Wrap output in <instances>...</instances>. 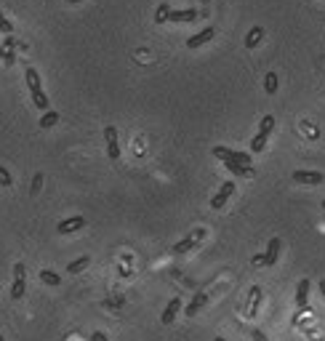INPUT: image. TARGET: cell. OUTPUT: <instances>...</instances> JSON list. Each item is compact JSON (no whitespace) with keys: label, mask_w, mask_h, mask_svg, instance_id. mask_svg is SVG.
I'll use <instances>...</instances> for the list:
<instances>
[{"label":"cell","mask_w":325,"mask_h":341,"mask_svg":"<svg viewBox=\"0 0 325 341\" xmlns=\"http://www.w3.org/2000/svg\"><path fill=\"white\" fill-rule=\"evenodd\" d=\"M64 3H69V5H77V3H83V0H64Z\"/></svg>","instance_id":"32"},{"label":"cell","mask_w":325,"mask_h":341,"mask_svg":"<svg viewBox=\"0 0 325 341\" xmlns=\"http://www.w3.org/2000/svg\"><path fill=\"white\" fill-rule=\"evenodd\" d=\"M259 131H261V134H272V131H275V115H264V118H261V123H259Z\"/></svg>","instance_id":"22"},{"label":"cell","mask_w":325,"mask_h":341,"mask_svg":"<svg viewBox=\"0 0 325 341\" xmlns=\"http://www.w3.org/2000/svg\"><path fill=\"white\" fill-rule=\"evenodd\" d=\"M0 32H3V35H11L13 32V24L3 16V11H0Z\"/></svg>","instance_id":"25"},{"label":"cell","mask_w":325,"mask_h":341,"mask_svg":"<svg viewBox=\"0 0 325 341\" xmlns=\"http://www.w3.org/2000/svg\"><path fill=\"white\" fill-rule=\"evenodd\" d=\"M216 341H224V339H221V336H219V339H216Z\"/></svg>","instance_id":"33"},{"label":"cell","mask_w":325,"mask_h":341,"mask_svg":"<svg viewBox=\"0 0 325 341\" xmlns=\"http://www.w3.org/2000/svg\"><path fill=\"white\" fill-rule=\"evenodd\" d=\"M195 19H197L195 8H173L168 21H173V24H189V21H195Z\"/></svg>","instance_id":"8"},{"label":"cell","mask_w":325,"mask_h":341,"mask_svg":"<svg viewBox=\"0 0 325 341\" xmlns=\"http://www.w3.org/2000/svg\"><path fill=\"white\" fill-rule=\"evenodd\" d=\"M213 35H216V29H213V27H205V29H200L197 35H192L189 40H187V48H200V45L211 43V40H213Z\"/></svg>","instance_id":"6"},{"label":"cell","mask_w":325,"mask_h":341,"mask_svg":"<svg viewBox=\"0 0 325 341\" xmlns=\"http://www.w3.org/2000/svg\"><path fill=\"white\" fill-rule=\"evenodd\" d=\"M253 264H259V267H264V253H259V256H253Z\"/></svg>","instance_id":"30"},{"label":"cell","mask_w":325,"mask_h":341,"mask_svg":"<svg viewBox=\"0 0 325 341\" xmlns=\"http://www.w3.org/2000/svg\"><path fill=\"white\" fill-rule=\"evenodd\" d=\"M0 341H5V339H3V336H0Z\"/></svg>","instance_id":"34"},{"label":"cell","mask_w":325,"mask_h":341,"mask_svg":"<svg viewBox=\"0 0 325 341\" xmlns=\"http://www.w3.org/2000/svg\"><path fill=\"white\" fill-rule=\"evenodd\" d=\"M307 304H309V280H299V285H296V307L307 309Z\"/></svg>","instance_id":"11"},{"label":"cell","mask_w":325,"mask_h":341,"mask_svg":"<svg viewBox=\"0 0 325 341\" xmlns=\"http://www.w3.org/2000/svg\"><path fill=\"white\" fill-rule=\"evenodd\" d=\"M27 291V267L24 264H13V285H11V299L21 301Z\"/></svg>","instance_id":"1"},{"label":"cell","mask_w":325,"mask_h":341,"mask_svg":"<svg viewBox=\"0 0 325 341\" xmlns=\"http://www.w3.org/2000/svg\"><path fill=\"white\" fill-rule=\"evenodd\" d=\"M251 336H253V341H269V339H267V336H264V333H261V331H253Z\"/></svg>","instance_id":"29"},{"label":"cell","mask_w":325,"mask_h":341,"mask_svg":"<svg viewBox=\"0 0 325 341\" xmlns=\"http://www.w3.org/2000/svg\"><path fill=\"white\" fill-rule=\"evenodd\" d=\"M264 91H267V94H277V75H275V72H267V77H264Z\"/></svg>","instance_id":"24"},{"label":"cell","mask_w":325,"mask_h":341,"mask_svg":"<svg viewBox=\"0 0 325 341\" xmlns=\"http://www.w3.org/2000/svg\"><path fill=\"white\" fill-rule=\"evenodd\" d=\"M40 280L45 285H61V277L56 272H51V269H40Z\"/></svg>","instance_id":"21"},{"label":"cell","mask_w":325,"mask_h":341,"mask_svg":"<svg viewBox=\"0 0 325 341\" xmlns=\"http://www.w3.org/2000/svg\"><path fill=\"white\" fill-rule=\"evenodd\" d=\"M261 40H264V27H253V29H248V35H245V48H256Z\"/></svg>","instance_id":"13"},{"label":"cell","mask_w":325,"mask_h":341,"mask_svg":"<svg viewBox=\"0 0 325 341\" xmlns=\"http://www.w3.org/2000/svg\"><path fill=\"white\" fill-rule=\"evenodd\" d=\"M320 293H323V299H325V280H320Z\"/></svg>","instance_id":"31"},{"label":"cell","mask_w":325,"mask_h":341,"mask_svg":"<svg viewBox=\"0 0 325 341\" xmlns=\"http://www.w3.org/2000/svg\"><path fill=\"white\" fill-rule=\"evenodd\" d=\"M293 181L296 184H323L325 176L320 173V170H293Z\"/></svg>","instance_id":"4"},{"label":"cell","mask_w":325,"mask_h":341,"mask_svg":"<svg viewBox=\"0 0 325 341\" xmlns=\"http://www.w3.org/2000/svg\"><path fill=\"white\" fill-rule=\"evenodd\" d=\"M171 5H168V3H160L158 5V11H155V21H158V24H165V21L168 19H171Z\"/></svg>","instance_id":"18"},{"label":"cell","mask_w":325,"mask_h":341,"mask_svg":"<svg viewBox=\"0 0 325 341\" xmlns=\"http://www.w3.org/2000/svg\"><path fill=\"white\" fill-rule=\"evenodd\" d=\"M267 139H269V136L259 131V134L253 136V142H251V152H261V150H264V147H267Z\"/></svg>","instance_id":"23"},{"label":"cell","mask_w":325,"mask_h":341,"mask_svg":"<svg viewBox=\"0 0 325 341\" xmlns=\"http://www.w3.org/2000/svg\"><path fill=\"white\" fill-rule=\"evenodd\" d=\"M323 208H325V200H323Z\"/></svg>","instance_id":"35"},{"label":"cell","mask_w":325,"mask_h":341,"mask_svg":"<svg viewBox=\"0 0 325 341\" xmlns=\"http://www.w3.org/2000/svg\"><path fill=\"white\" fill-rule=\"evenodd\" d=\"M83 227H86V216H69V219L59 221L56 232H59V235H72V232L83 229Z\"/></svg>","instance_id":"3"},{"label":"cell","mask_w":325,"mask_h":341,"mask_svg":"<svg viewBox=\"0 0 325 341\" xmlns=\"http://www.w3.org/2000/svg\"><path fill=\"white\" fill-rule=\"evenodd\" d=\"M40 184H43V173H35V179H32V195L40 192Z\"/></svg>","instance_id":"27"},{"label":"cell","mask_w":325,"mask_h":341,"mask_svg":"<svg viewBox=\"0 0 325 341\" xmlns=\"http://www.w3.org/2000/svg\"><path fill=\"white\" fill-rule=\"evenodd\" d=\"M224 166H227L235 176H253V173H256L253 166H243V163H237V160H224Z\"/></svg>","instance_id":"12"},{"label":"cell","mask_w":325,"mask_h":341,"mask_svg":"<svg viewBox=\"0 0 325 341\" xmlns=\"http://www.w3.org/2000/svg\"><path fill=\"white\" fill-rule=\"evenodd\" d=\"M91 341H110V339H107L102 331H94V333H91Z\"/></svg>","instance_id":"28"},{"label":"cell","mask_w":325,"mask_h":341,"mask_svg":"<svg viewBox=\"0 0 325 341\" xmlns=\"http://www.w3.org/2000/svg\"><path fill=\"white\" fill-rule=\"evenodd\" d=\"M197 240H200L197 235H189V237H184L181 243H176V245H173V253H176V256H181V253H187V251H192V248L197 245Z\"/></svg>","instance_id":"14"},{"label":"cell","mask_w":325,"mask_h":341,"mask_svg":"<svg viewBox=\"0 0 325 341\" xmlns=\"http://www.w3.org/2000/svg\"><path fill=\"white\" fill-rule=\"evenodd\" d=\"M232 192H235V181H227V184H221V189L213 195V200H211V208L213 211H219V208H224V203L232 197Z\"/></svg>","instance_id":"5"},{"label":"cell","mask_w":325,"mask_h":341,"mask_svg":"<svg viewBox=\"0 0 325 341\" xmlns=\"http://www.w3.org/2000/svg\"><path fill=\"white\" fill-rule=\"evenodd\" d=\"M179 309H181V299H171L165 304V309H162V315H160V323L162 325H171L176 320V315H179Z\"/></svg>","instance_id":"9"},{"label":"cell","mask_w":325,"mask_h":341,"mask_svg":"<svg viewBox=\"0 0 325 341\" xmlns=\"http://www.w3.org/2000/svg\"><path fill=\"white\" fill-rule=\"evenodd\" d=\"M259 301H261V288H251V304H248V317H256L259 312Z\"/></svg>","instance_id":"17"},{"label":"cell","mask_w":325,"mask_h":341,"mask_svg":"<svg viewBox=\"0 0 325 341\" xmlns=\"http://www.w3.org/2000/svg\"><path fill=\"white\" fill-rule=\"evenodd\" d=\"M32 104L37 107V110H43V112H48V110H51V104H48V96H45L43 91H35V94H32Z\"/></svg>","instance_id":"20"},{"label":"cell","mask_w":325,"mask_h":341,"mask_svg":"<svg viewBox=\"0 0 325 341\" xmlns=\"http://www.w3.org/2000/svg\"><path fill=\"white\" fill-rule=\"evenodd\" d=\"M205 304H208V293H205V291H197V293H195V299H192L189 304L184 307V315H187V317H195Z\"/></svg>","instance_id":"7"},{"label":"cell","mask_w":325,"mask_h":341,"mask_svg":"<svg viewBox=\"0 0 325 341\" xmlns=\"http://www.w3.org/2000/svg\"><path fill=\"white\" fill-rule=\"evenodd\" d=\"M0 184H3V187H11V184H13L11 173H8V170H5L3 166H0Z\"/></svg>","instance_id":"26"},{"label":"cell","mask_w":325,"mask_h":341,"mask_svg":"<svg viewBox=\"0 0 325 341\" xmlns=\"http://www.w3.org/2000/svg\"><path fill=\"white\" fill-rule=\"evenodd\" d=\"M27 88H29V94H35V91H43L40 75H37V69H32V67L27 69Z\"/></svg>","instance_id":"15"},{"label":"cell","mask_w":325,"mask_h":341,"mask_svg":"<svg viewBox=\"0 0 325 341\" xmlns=\"http://www.w3.org/2000/svg\"><path fill=\"white\" fill-rule=\"evenodd\" d=\"M104 139H107V155H110V160H120L118 128H115V126H107V128H104Z\"/></svg>","instance_id":"2"},{"label":"cell","mask_w":325,"mask_h":341,"mask_svg":"<svg viewBox=\"0 0 325 341\" xmlns=\"http://www.w3.org/2000/svg\"><path fill=\"white\" fill-rule=\"evenodd\" d=\"M280 248H283L280 237H272V240H269L267 253H264V267H272V264H277V256H280Z\"/></svg>","instance_id":"10"},{"label":"cell","mask_w":325,"mask_h":341,"mask_svg":"<svg viewBox=\"0 0 325 341\" xmlns=\"http://www.w3.org/2000/svg\"><path fill=\"white\" fill-rule=\"evenodd\" d=\"M59 123V112H53V110H48V112H43V118H40V128L43 131H48V128H53Z\"/></svg>","instance_id":"19"},{"label":"cell","mask_w":325,"mask_h":341,"mask_svg":"<svg viewBox=\"0 0 325 341\" xmlns=\"http://www.w3.org/2000/svg\"><path fill=\"white\" fill-rule=\"evenodd\" d=\"M88 264H91L88 256H80V259H75V261H69V264H67V272H69V275H77V272H83Z\"/></svg>","instance_id":"16"}]
</instances>
